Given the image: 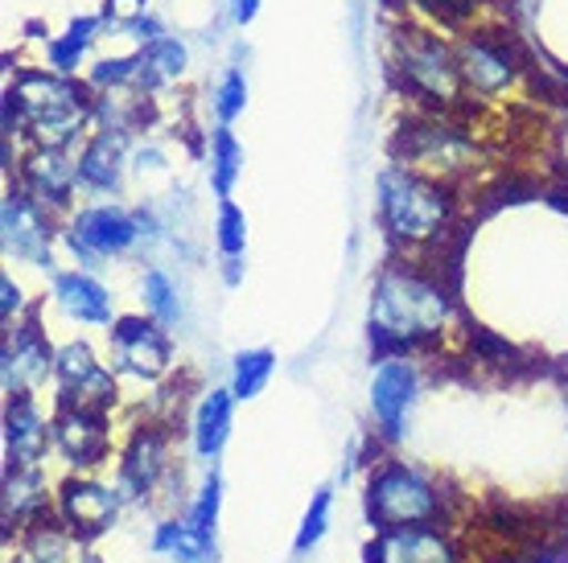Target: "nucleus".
I'll return each instance as SVG.
<instances>
[{
	"label": "nucleus",
	"mask_w": 568,
	"mask_h": 563,
	"mask_svg": "<svg viewBox=\"0 0 568 563\" xmlns=\"http://www.w3.org/2000/svg\"><path fill=\"white\" fill-rule=\"evenodd\" d=\"M449 321V293L437 276L420 268L392 264L384 268L371 300V341L379 350H416L440 338Z\"/></svg>",
	"instance_id": "f257e3e1"
},
{
	"label": "nucleus",
	"mask_w": 568,
	"mask_h": 563,
	"mask_svg": "<svg viewBox=\"0 0 568 563\" xmlns=\"http://www.w3.org/2000/svg\"><path fill=\"white\" fill-rule=\"evenodd\" d=\"M9 91L21 108V132L33 149H71L95 124V86L74 83V74H58L50 66L21 71Z\"/></svg>",
	"instance_id": "f03ea898"
},
{
	"label": "nucleus",
	"mask_w": 568,
	"mask_h": 563,
	"mask_svg": "<svg viewBox=\"0 0 568 563\" xmlns=\"http://www.w3.org/2000/svg\"><path fill=\"white\" fill-rule=\"evenodd\" d=\"M375 194H379V223L404 247H433L454 226V185L433 182L399 161L379 173Z\"/></svg>",
	"instance_id": "7ed1b4c3"
},
{
	"label": "nucleus",
	"mask_w": 568,
	"mask_h": 563,
	"mask_svg": "<svg viewBox=\"0 0 568 563\" xmlns=\"http://www.w3.org/2000/svg\"><path fill=\"white\" fill-rule=\"evenodd\" d=\"M392 71H396L399 86L425 103L428 112H454L466 99V83H462V66H457V50L449 42H440L433 29L404 25L392 38Z\"/></svg>",
	"instance_id": "20e7f679"
},
{
	"label": "nucleus",
	"mask_w": 568,
	"mask_h": 563,
	"mask_svg": "<svg viewBox=\"0 0 568 563\" xmlns=\"http://www.w3.org/2000/svg\"><path fill=\"white\" fill-rule=\"evenodd\" d=\"M396 161L433 177V182L454 185L478 170V144H474L466 127L454 124L445 112H428L425 120H413V124L399 127Z\"/></svg>",
	"instance_id": "39448f33"
},
{
	"label": "nucleus",
	"mask_w": 568,
	"mask_h": 563,
	"mask_svg": "<svg viewBox=\"0 0 568 563\" xmlns=\"http://www.w3.org/2000/svg\"><path fill=\"white\" fill-rule=\"evenodd\" d=\"M367 514L379 531H387V526H413V522H433L440 514V498L416 469L384 465L371 478Z\"/></svg>",
	"instance_id": "423d86ee"
},
{
	"label": "nucleus",
	"mask_w": 568,
	"mask_h": 563,
	"mask_svg": "<svg viewBox=\"0 0 568 563\" xmlns=\"http://www.w3.org/2000/svg\"><path fill=\"white\" fill-rule=\"evenodd\" d=\"M144 214H132L124 206H87L71 218V239L79 259H112V255H129L144 239Z\"/></svg>",
	"instance_id": "0eeeda50"
},
{
	"label": "nucleus",
	"mask_w": 568,
	"mask_h": 563,
	"mask_svg": "<svg viewBox=\"0 0 568 563\" xmlns=\"http://www.w3.org/2000/svg\"><path fill=\"white\" fill-rule=\"evenodd\" d=\"M454 50H457V66H462L466 95L495 99V95H503L507 86H515V79L524 71L515 45L507 42V33H466Z\"/></svg>",
	"instance_id": "6e6552de"
},
{
	"label": "nucleus",
	"mask_w": 568,
	"mask_h": 563,
	"mask_svg": "<svg viewBox=\"0 0 568 563\" xmlns=\"http://www.w3.org/2000/svg\"><path fill=\"white\" fill-rule=\"evenodd\" d=\"M108 341H112V362L124 375H136V379H161L170 370V338H165V325L156 317H120L108 329Z\"/></svg>",
	"instance_id": "1a4fd4ad"
},
{
	"label": "nucleus",
	"mask_w": 568,
	"mask_h": 563,
	"mask_svg": "<svg viewBox=\"0 0 568 563\" xmlns=\"http://www.w3.org/2000/svg\"><path fill=\"white\" fill-rule=\"evenodd\" d=\"M0 239H4V255H13L17 264H33V268L50 264V211L42 202H33L21 185L0 202Z\"/></svg>",
	"instance_id": "9d476101"
},
{
	"label": "nucleus",
	"mask_w": 568,
	"mask_h": 563,
	"mask_svg": "<svg viewBox=\"0 0 568 563\" xmlns=\"http://www.w3.org/2000/svg\"><path fill=\"white\" fill-rule=\"evenodd\" d=\"M54 379L62 387V408L79 411H108L115 399V379L95 362L91 346L83 341H67L54 354Z\"/></svg>",
	"instance_id": "9b49d317"
},
{
	"label": "nucleus",
	"mask_w": 568,
	"mask_h": 563,
	"mask_svg": "<svg viewBox=\"0 0 568 563\" xmlns=\"http://www.w3.org/2000/svg\"><path fill=\"white\" fill-rule=\"evenodd\" d=\"M21 190L33 202H42L45 211H67L71 206L74 190H79V156H71V149H33L21 161Z\"/></svg>",
	"instance_id": "f8f14e48"
},
{
	"label": "nucleus",
	"mask_w": 568,
	"mask_h": 563,
	"mask_svg": "<svg viewBox=\"0 0 568 563\" xmlns=\"http://www.w3.org/2000/svg\"><path fill=\"white\" fill-rule=\"evenodd\" d=\"M416 391H420V375H416V362L408 358H384V367L375 370V382H371V411H375V423L387 440L404 437V423H408V411L416 403Z\"/></svg>",
	"instance_id": "ddd939ff"
},
{
	"label": "nucleus",
	"mask_w": 568,
	"mask_h": 563,
	"mask_svg": "<svg viewBox=\"0 0 568 563\" xmlns=\"http://www.w3.org/2000/svg\"><path fill=\"white\" fill-rule=\"evenodd\" d=\"M54 354L45 334L33 321L9 325V338H4V395H29L45 375H54Z\"/></svg>",
	"instance_id": "4468645a"
},
{
	"label": "nucleus",
	"mask_w": 568,
	"mask_h": 563,
	"mask_svg": "<svg viewBox=\"0 0 568 563\" xmlns=\"http://www.w3.org/2000/svg\"><path fill=\"white\" fill-rule=\"evenodd\" d=\"M129 127H91L83 153H79V182L95 194H115L124 182V165H129Z\"/></svg>",
	"instance_id": "2eb2a0df"
},
{
	"label": "nucleus",
	"mask_w": 568,
	"mask_h": 563,
	"mask_svg": "<svg viewBox=\"0 0 568 563\" xmlns=\"http://www.w3.org/2000/svg\"><path fill=\"white\" fill-rule=\"evenodd\" d=\"M371 563H457V551L428 522H413L379 531V539L371 543Z\"/></svg>",
	"instance_id": "dca6fc26"
},
{
	"label": "nucleus",
	"mask_w": 568,
	"mask_h": 563,
	"mask_svg": "<svg viewBox=\"0 0 568 563\" xmlns=\"http://www.w3.org/2000/svg\"><path fill=\"white\" fill-rule=\"evenodd\" d=\"M58 506H62L67 526L95 535L103 526H112L115 510H120V498H115L108 485H95V481H67L62 493H58Z\"/></svg>",
	"instance_id": "f3484780"
},
{
	"label": "nucleus",
	"mask_w": 568,
	"mask_h": 563,
	"mask_svg": "<svg viewBox=\"0 0 568 563\" xmlns=\"http://www.w3.org/2000/svg\"><path fill=\"white\" fill-rule=\"evenodd\" d=\"M54 440L58 449L67 452V461L74 465H95L108 452V423L100 411H79L62 408V416L54 420Z\"/></svg>",
	"instance_id": "a211bd4d"
},
{
	"label": "nucleus",
	"mask_w": 568,
	"mask_h": 563,
	"mask_svg": "<svg viewBox=\"0 0 568 563\" xmlns=\"http://www.w3.org/2000/svg\"><path fill=\"white\" fill-rule=\"evenodd\" d=\"M58 309L83 325H112V293L87 272H62L54 280Z\"/></svg>",
	"instance_id": "6ab92c4d"
},
{
	"label": "nucleus",
	"mask_w": 568,
	"mask_h": 563,
	"mask_svg": "<svg viewBox=\"0 0 568 563\" xmlns=\"http://www.w3.org/2000/svg\"><path fill=\"white\" fill-rule=\"evenodd\" d=\"M45 449V423L29 395H9L4 408V452L9 465H33Z\"/></svg>",
	"instance_id": "aec40b11"
},
{
	"label": "nucleus",
	"mask_w": 568,
	"mask_h": 563,
	"mask_svg": "<svg viewBox=\"0 0 568 563\" xmlns=\"http://www.w3.org/2000/svg\"><path fill=\"white\" fill-rule=\"evenodd\" d=\"M185 66H190V50H185V42L165 33V38H156V42L141 45V71H136L132 91L153 95V91H161V86H170Z\"/></svg>",
	"instance_id": "412c9836"
},
{
	"label": "nucleus",
	"mask_w": 568,
	"mask_h": 563,
	"mask_svg": "<svg viewBox=\"0 0 568 563\" xmlns=\"http://www.w3.org/2000/svg\"><path fill=\"white\" fill-rule=\"evenodd\" d=\"M231 420H235V391L231 387H219L199 403L194 411V449L199 457H219V449L227 444L231 437Z\"/></svg>",
	"instance_id": "4be33fe9"
},
{
	"label": "nucleus",
	"mask_w": 568,
	"mask_h": 563,
	"mask_svg": "<svg viewBox=\"0 0 568 563\" xmlns=\"http://www.w3.org/2000/svg\"><path fill=\"white\" fill-rule=\"evenodd\" d=\"M103 25H108V21H103V13L74 17L71 25H67V33H58V38H50V42H45V62H50V71H58V74L79 71V62H83L87 50L95 45V38H100Z\"/></svg>",
	"instance_id": "5701e85b"
},
{
	"label": "nucleus",
	"mask_w": 568,
	"mask_h": 563,
	"mask_svg": "<svg viewBox=\"0 0 568 563\" xmlns=\"http://www.w3.org/2000/svg\"><path fill=\"white\" fill-rule=\"evenodd\" d=\"M165 465H170V440H165V432H156V428L136 432V440H132V449H129V461H124V481H129L136 493L153 490L156 478L165 473Z\"/></svg>",
	"instance_id": "b1692460"
},
{
	"label": "nucleus",
	"mask_w": 568,
	"mask_h": 563,
	"mask_svg": "<svg viewBox=\"0 0 568 563\" xmlns=\"http://www.w3.org/2000/svg\"><path fill=\"white\" fill-rule=\"evenodd\" d=\"M240 173H243V144L235 141V132L227 124H219L211 132V190L219 202L235 194Z\"/></svg>",
	"instance_id": "393cba45"
},
{
	"label": "nucleus",
	"mask_w": 568,
	"mask_h": 563,
	"mask_svg": "<svg viewBox=\"0 0 568 563\" xmlns=\"http://www.w3.org/2000/svg\"><path fill=\"white\" fill-rule=\"evenodd\" d=\"M45 506V493H42V473L33 465H13L9 478H4V519L21 522L29 514H38Z\"/></svg>",
	"instance_id": "a878e982"
},
{
	"label": "nucleus",
	"mask_w": 568,
	"mask_h": 563,
	"mask_svg": "<svg viewBox=\"0 0 568 563\" xmlns=\"http://www.w3.org/2000/svg\"><path fill=\"white\" fill-rule=\"evenodd\" d=\"M156 551L173 555L178 563H214V560H219L214 539L199 535L190 522H165V526L156 531Z\"/></svg>",
	"instance_id": "bb28decb"
},
{
	"label": "nucleus",
	"mask_w": 568,
	"mask_h": 563,
	"mask_svg": "<svg viewBox=\"0 0 568 563\" xmlns=\"http://www.w3.org/2000/svg\"><path fill=\"white\" fill-rule=\"evenodd\" d=\"M272 370H276V354L272 350H243L231 362V391L235 399H256L268 387Z\"/></svg>",
	"instance_id": "cd10ccee"
},
{
	"label": "nucleus",
	"mask_w": 568,
	"mask_h": 563,
	"mask_svg": "<svg viewBox=\"0 0 568 563\" xmlns=\"http://www.w3.org/2000/svg\"><path fill=\"white\" fill-rule=\"evenodd\" d=\"M144 309H149V317H156L161 325H178V321H182L178 284H173L161 268L144 272Z\"/></svg>",
	"instance_id": "c85d7f7f"
},
{
	"label": "nucleus",
	"mask_w": 568,
	"mask_h": 563,
	"mask_svg": "<svg viewBox=\"0 0 568 563\" xmlns=\"http://www.w3.org/2000/svg\"><path fill=\"white\" fill-rule=\"evenodd\" d=\"M211 108L219 124L231 127L240 120L243 108H247V74H243V66H227V71H223V79H219V86H214V95H211Z\"/></svg>",
	"instance_id": "c756f323"
},
{
	"label": "nucleus",
	"mask_w": 568,
	"mask_h": 563,
	"mask_svg": "<svg viewBox=\"0 0 568 563\" xmlns=\"http://www.w3.org/2000/svg\"><path fill=\"white\" fill-rule=\"evenodd\" d=\"M214 243H219L223 259H243V247H247V218H243V211L231 202V197H223V202H219Z\"/></svg>",
	"instance_id": "7c9ffc66"
},
{
	"label": "nucleus",
	"mask_w": 568,
	"mask_h": 563,
	"mask_svg": "<svg viewBox=\"0 0 568 563\" xmlns=\"http://www.w3.org/2000/svg\"><path fill=\"white\" fill-rule=\"evenodd\" d=\"M136 71H141V50L124 58H100V62L91 66L87 86H95V91H132Z\"/></svg>",
	"instance_id": "2f4dec72"
},
{
	"label": "nucleus",
	"mask_w": 568,
	"mask_h": 563,
	"mask_svg": "<svg viewBox=\"0 0 568 563\" xmlns=\"http://www.w3.org/2000/svg\"><path fill=\"white\" fill-rule=\"evenodd\" d=\"M21 563H71V539L54 526H38L21 547Z\"/></svg>",
	"instance_id": "473e14b6"
},
{
	"label": "nucleus",
	"mask_w": 568,
	"mask_h": 563,
	"mask_svg": "<svg viewBox=\"0 0 568 563\" xmlns=\"http://www.w3.org/2000/svg\"><path fill=\"white\" fill-rule=\"evenodd\" d=\"M329 502H334L329 485H322V490L313 493L310 510H305V522H301V531H297V543H293V551H297V555H305L310 547H317V543H322V535H326V522H329Z\"/></svg>",
	"instance_id": "72a5a7b5"
},
{
	"label": "nucleus",
	"mask_w": 568,
	"mask_h": 563,
	"mask_svg": "<svg viewBox=\"0 0 568 563\" xmlns=\"http://www.w3.org/2000/svg\"><path fill=\"white\" fill-rule=\"evenodd\" d=\"M223 481H219V473H206V481H202L199 490V502H194V510H190V526L199 531V535H211L214 539V519H219V498H223Z\"/></svg>",
	"instance_id": "f704fd0d"
},
{
	"label": "nucleus",
	"mask_w": 568,
	"mask_h": 563,
	"mask_svg": "<svg viewBox=\"0 0 568 563\" xmlns=\"http://www.w3.org/2000/svg\"><path fill=\"white\" fill-rule=\"evenodd\" d=\"M416 4H425L428 13L445 17V21H462V17H469L483 0H416Z\"/></svg>",
	"instance_id": "c9c22d12"
},
{
	"label": "nucleus",
	"mask_w": 568,
	"mask_h": 563,
	"mask_svg": "<svg viewBox=\"0 0 568 563\" xmlns=\"http://www.w3.org/2000/svg\"><path fill=\"white\" fill-rule=\"evenodd\" d=\"M260 4H264V0H231V21H235V25H252V21H256L260 17Z\"/></svg>",
	"instance_id": "e433bc0d"
},
{
	"label": "nucleus",
	"mask_w": 568,
	"mask_h": 563,
	"mask_svg": "<svg viewBox=\"0 0 568 563\" xmlns=\"http://www.w3.org/2000/svg\"><path fill=\"white\" fill-rule=\"evenodd\" d=\"M0 293H4V300H0V313H4V321L13 325V313L21 309V288L4 276V280H0Z\"/></svg>",
	"instance_id": "4c0bfd02"
}]
</instances>
